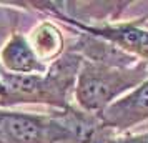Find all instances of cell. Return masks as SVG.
I'll list each match as a JSON object with an SVG mask.
<instances>
[{"label": "cell", "instance_id": "6da1fadb", "mask_svg": "<svg viewBox=\"0 0 148 143\" xmlns=\"http://www.w3.org/2000/svg\"><path fill=\"white\" fill-rule=\"evenodd\" d=\"M148 78V63L135 67H108L83 60L75 87V105L90 113H103L118 98Z\"/></svg>", "mask_w": 148, "mask_h": 143}, {"label": "cell", "instance_id": "7a4b0ae2", "mask_svg": "<svg viewBox=\"0 0 148 143\" xmlns=\"http://www.w3.org/2000/svg\"><path fill=\"white\" fill-rule=\"evenodd\" d=\"M17 105H47L52 110H63L72 105V98L57 88L45 73L17 75L2 68L0 72V108Z\"/></svg>", "mask_w": 148, "mask_h": 143}, {"label": "cell", "instance_id": "3957f363", "mask_svg": "<svg viewBox=\"0 0 148 143\" xmlns=\"http://www.w3.org/2000/svg\"><path fill=\"white\" fill-rule=\"evenodd\" d=\"M67 133L50 112L0 108V143H65Z\"/></svg>", "mask_w": 148, "mask_h": 143}, {"label": "cell", "instance_id": "277c9868", "mask_svg": "<svg viewBox=\"0 0 148 143\" xmlns=\"http://www.w3.org/2000/svg\"><path fill=\"white\" fill-rule=\"evenodd\" d=\"M50 113L65 130V143H110L118 135L98 113L85 112L73 103L63 110H52Z\"/></svg>", "mask_w": 148, "mask_h": 143}, {"label": "cell", "instance_id": "5b68a950", "mask_svg": "<svg viewBox=\"0 0 148 143\" xmlns=\"http://www.w3.org/2000/svg\"><path fill=\"white\" fill-rule=\"evenodd\" d=\"M101 120L118 135L148 120V78L136 88L112 103L103 113Z\"/></svg>", "mask_w": 148, "mask_h": 143}, {"label": "cell", "instance_id": "8992f818", "mask_svg": "<svg viewBox=\"0 0 148 143\" xmlns=\"http://www.w3.org/2000/svg\"><path fill=\"white\" fill-rule=\"evenodd\" d=\"M0 67L17 75H42L47 72L48 65L37 57L27 35L14 30L0 47Z\"/></svg>", "mask_w": 148, "mask_h": 143}, {"label": "cell", "instance_id": "52a82bcc", "mask_svg": "<svg viewBox=\"0 0 148 143\" xmlns=\"http://www.w3.org/2000/svg\"><path fill=\"white\" fill-rule=\"evenodd\" d=\"M67 48L77 52L83 60L100 63V65H108V67L127 68L135 67L136 63H140V60H136L135 57L120 50L116 45L103 40L100 37L87 34V32H78L77 38Z\"/></svg>", "mask_w": 148, "mask_h": 143}, {"label": "cell", "instance_id": "ba28073f", "mask_svg": "<svg viewBox=\"0 0 148 143\" xmlns=\"http://www.w3.org/2000/svg\"><path fill=\"white\" fill-rule=\"evenodd\" d=\"M32 48L35 50L37 57L45 65L53 63L57 58L67 52L65 47V37L58 25L50 20H42L35 25L30 34L27 35Z\"/></svg>", "mask_w": 148, "mask_h": 143}, {"label": "cell", "instance_id": "9c48e42d", "mask_svg": "<svg viewBox=\"0 0 148 143\" xmlns=\"http://www.w3.org/2000/svg\"><path fill=\"white\" fill-rule=\"evenodd\" d=\"M110 143H148V133H123L116 135Z\"/></svg>", "mask_w": 148, "mask_h": 143}, {"label": "cell", "instance_id": "30bf717a", "mask_svg": "<svg viewBox=\"0 0 148 143\" xmlns=\"http://www.w3.org/2000/svg\"><path fill=\"white\" fill-rule=\"evenodd\" d=\"M0 72H2V67H0Z\"/></svg>", "mask_w": 148, "mask_h": 143}]
</instances>
